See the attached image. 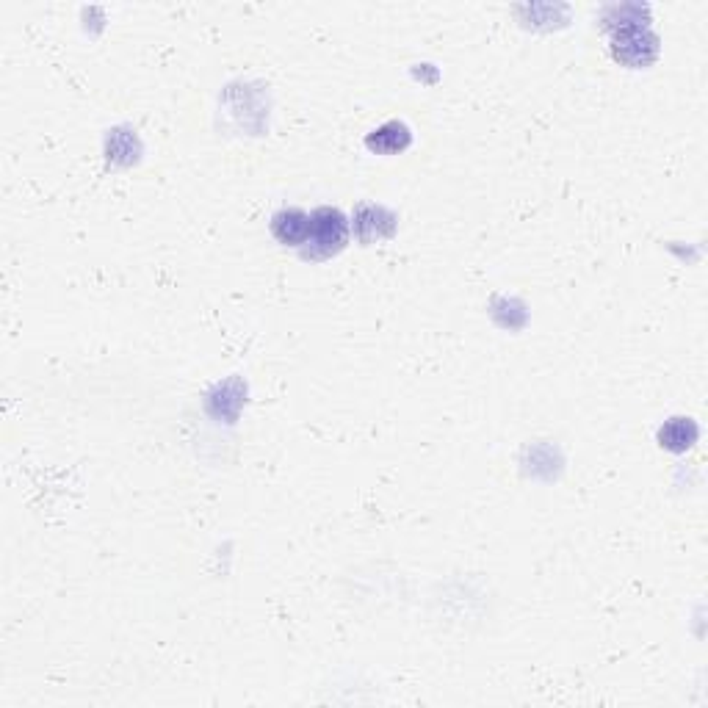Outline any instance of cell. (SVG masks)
Here are the masks:
<instances>
[{
    "instance_id": "6",
    "label": "cell",
    "mask_w": 708,
    "mask_h": 708,
    "mask_svg": "<svg viewBox=\"0 0 708 708\" xmlns=\"http://www.w3.org/2000/svg\"><path fill=\"white\" fill-rule=\"evenodd\" d=\"M659 443L667 451H686L697 443V424L692 418H670L659 429Z\"/></svg>"
},
{
    "instance_id": "2",
    "label": "cell",
    "mask_w": 708,
    "mask_h": 708,
    "mask_svg": "<svg viewBox=\"0 0 708 708\" xmlns=\"http://www.w3.org/2000/svg\"><path fill=\"white\" fill-rule=\"evenodd\" d=\"M612 56L623 67L642 70L650 67L659 56V36L650 31L648 25H628L617 28L612 39Z\"/></svg>"
},
{
    "instance_id": "3",
    "label": "cell",
    "mask_w": 708,
    "mask_h": 708,
    "mask_svg": "<svg viewBox=\"0 0 708 708\" xmlns=\"http://www.w3.org/2000/svg\"><path fill=\"white\" fill-rule=\"evenodd\" d=\"M272 236L285 247H305L310 238V216L302 208H283L272 216Z\"/></svg>"
},
{
    "instance_id": "4",
    "label": "cell",
    "mask_w": 708,
    "mask_h": 708,
    "mask_svg": "<svg viewBox=\"0 0 708 708\" xmlns=\"http://www.w3.org/2000/svg\"><path fill=\"white\" fill-rule=\"evenodd\" d=\"M354 230L360 241H379V238L393 236L396 230V216L377 205H360L354 213Z\"/></svg>"
},
{
    "instance_id": "5",
    "label": "cell",
    "mask_w": 708,
    "mask_h": 708,
    "mask_svg": "<svg viewBox=\"0 0 708 708\" xmlns=\"http://www.w3.org/2000/svg\"><path fill=\"white\" fill-rule=\"evenodd\" d=\"M413 144V133L410 128L399 122V119H390L385 125H379L374 133H368L366 147L371 153L377 155H399Z\"/></svg>"
},
{
    "instance_id": "1",
    "label": "cell",
    "mask_w": 708,
    "mask_h": 708,
    "mask_svg": "<svg viewBox=\"0 0 708 708\" xmlns=\"http://www.w3.org/2000/svg\"><path fill=\"white\" fill-rule=\"evenodd\" d=\"M349 238V222L338 208H316L310 213V238L302 247L305 260H324L338 255L346 247Z\"/></svg>"
}]
</instances>
